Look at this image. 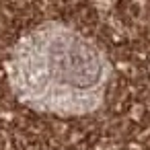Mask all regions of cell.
Wrapping results in <instances>:
<instances>
[{
  "mask_svg": "<svg viewBox=\"0 0 150 150\" xmlns=\"http://www.w3.org/2000/svg\"><path fill=\"white\" fill-rule=\"evenodd\" d=\"M109 76L111 66L99 45L60 23L27 33L8 62L15 95L35 111L62 117L99 109Z\"/></svg>",
  "mask_w": 150,
  "mask_h": 150,
  "instance_id": "obj_1",
  "label": "cell"
}]
</instances>
